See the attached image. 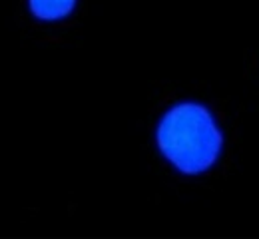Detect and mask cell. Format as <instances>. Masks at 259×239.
<instances>
[{
  "mask_svg": "<svg viewBox=\"0 0 259 239\" xmlns=\"http://www.w3.org/2000/svg\"><path fill=\"white\" fill-rule=\"evenodd\" d=\"M30 10L40 20H58L72 12L76 0H28Z\"/></svg>",
  "mask_w": 259,
  "mask_h": 239,
  "instance_id": "obj_2",
  "label": "cell"
},
{
  "mask_svg": "<svg viewBox=\"0 0 259 239\" xmlns=\"http://www.w3.org/2000/svg\"><path fill=\"white\" fill-rule=\"evenodd\" d=\"M224 137L211 114L199 104H180L171 108L158 128V146L162 154L184 173L209 170Z\"/></svg>",
  "mask_w": 259,
  "mask_h": 239,
  "instance_id": "obj_1",
  "label": "cell"
}]
</instances>
